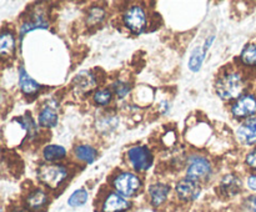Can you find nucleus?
I'll return each instance as SVG.
<instances>
[{
    "instance_id": "14",
    "label": "nucleus",
    "mask_w": 256,
    "mask_h": 212,
    "mask_svg": "<svg viewBox=\"0 0 256 212\" xmlns=\"http://www.w3.org/2000/svg\"><path fill=\"white\" fill-rule=\"evenodd\" d=\"M48 201V197L45 195L44 191L42 190H35L32 194L28 196L26 199V205L29 209L32 210H40Z\"/></svg>"
},
{
    "instance_id": "16",
    "label": "nucleus",
    "mask_w": 256,
    "mask_h": 212,
    "mask_svg": "<svg viewBox=\"0 0 256 212\" xmlns=\"http://www.w3.org/2000/svg\"><path fill=\"white\" fill-rule=\"evenodd\" d=\"M74 152L75 156H76L78 159L82 160V161L88 162V164L94 161L95 157H96V151H95L92 146H88V145H80V146H76Z\"/></svg>"
},
{
    "instance_id": "27",
    "label": "nucleus",
    "mask_w": 256,
    "mask_h": 212,
    "mask_svg": "<svg viewBox=\"0 0 256 212\" xmlns=\"http://www.w3.org/2000/svg\"><path fill=\"white\" fill-rule=\"evenodd\" d=\"M19 122H22V126L28 130V132H29L30 136H32V135L35 134V126H34V122H32V119H29V117H22V120H19Z\"/></svg>"
},
{
    "instance_id": "21",
    "label": "nucleus",
    "mask_w": 256,
    "mask_h": 212,
    "mask_svg": "<svg viewBox=\"0 0 256 212\" xmlns=\"http://www.w3.org/2000/svg\"><path fill=\"white\" fill-rule=\"evenodd\" d=\"M88 200V192L85 190H76L72 196L69 197V205L72 207H79L84 205Z\"/></svg>"
},
{
    "instance_id": "4",
    "label": "nucleus",
    "mask_w": 256,
    "mask_h": 212,
    "mask_svg": "<svg viewBox=\"0 0 256 212\" xmlns=\"http://www.w3.org/2000/svg\"><path fill=\"white\" fill-rule=\"evenodd\" d=\"M212 174V165L205 157L192 156L188 166V177L189 179L199 181V180H206Z\"/></svg>"
},
{
    "instance_id": "7",
    "label": "nucleus",
    "mask_w": 256,
    "mask_h": 212,
    "mask_svg": "<svg viewBox=\"0 0 256 212\" xmlns=\"http://www.w3.org/2000/svg\"><path fill=\"white\" fill-rule=\"evenodd\" d=\"M176 192L178 196L184 201H194L202 192V187H200L199 182L188 177V179L178 182Z\"/></svg>"
},
{
    "instance_id": "20",
    "label": "nucleus",
    "mask_w": 256,
    "mask_h": 212,
    "mask_svg": "<svg viewBox=\"0 0 256 212\" xmlns=\"http://www.w3.org/2000/svg\"><path fill=\"white\" fill-rule=\"evenodd\" d=\"M242 60L249 66H256V44L248 45L242 52Z\"/></svg>"
},
{
    "instance_id": "26",
    "label": "nucleus",
    "mask_w": 256,
    "mask_h": 212,
    "mask_svg": "<svg viewBox=\"0 0 256 212\" xmlns=\"http://www.w3.org/2000/svg\"><path fill=\"white\" fill-rule=\"evenodd\" d=\"M114 90H115V92H116L118 96H119V97H124L125 95H126L128 92H129L130 87L128 86L126 84H124V82L118 81V82H115V84H114Z\"/></svg>"
},
{
    "instance_id": "23",
    "label": "nucleus",
    "mask_w": 256,
    "mask_h": 212,
    "mask_svg": "<svg viewBox=\"0 0 256 212\" xmlns=\"http://www.w3.org/2000/svg\"><path fill=\"white\" fill-rule=\"evenodd\" d=\"M94 100H95V102H96V104H99V105L109 104L110 100H112V92H110L109 90H106V89L99 90V91L95 92Z\"/></svg>"
},
{
    "instance_id": "9",
    "label": "nucleus",
    "mask_w": 256,
    "mask_h": 212,
    "mask_svg": "<svg viewBox=\"0 0 256 212\" xmlns=\"http://www.w3.org/2000/svg\"><path fill=\"white\" fill-rule=\"evenodd\" d=\"M236 135L242 144L248 146L256 144V117H249L245 120L238 129Z\"/></svg>"
},
{
    "instance_id": "11",
    "label": "nucleus",
    "mask_w": 256,
    "mask_h": 212,
    "mask_svg": "<svg viewBox=\"0 0 256 212\" xmlns=\"http://www.w3.org/2000/svg\"><path fill=\"white\" fill-rule=\"evenodd\" d=\"M220 189H222V194H225L226 196H235L242 190V181L235 175H228L222 179Z\"/></svg>"
},
{
    "instance_id": "19",
    "label": "nucleus",
    "mask_w": 256,
    "mask_h": 212,
    "mask_svg": "<svg viewBox=\"0 0 256 212\" xmlns=\"http://www.w3.org/2000/svg\"><path fill=\"white\" fill-rule=\"evenodd\" d=\"M208 45H209V41L206 42V45L204 46V49H198L192 55V57H190L189 66L192 71H198V70L202 67V60H204V56H205V52H206L208 47H209Z\"/></svg>"
},
{
    "instance_id": "13",
    "label": "nucleus",
    "mask_w": 256,
    "mask_h": 212,
    "mask_svg": "<svg viewBox=\"0 0 256 212\" xmlns=\"http://www.w3.org/2000/svg\"><path fill=\"white\" fill-rule=\"evenodd\" d=\"M19 85H20V89H22L25 94H29V95L35 94L40 87L39 84L28 75V72L25 71L24 67H20L19 70Z\"/></svg>"
},
{
    "instance_id": "29",
    "label": "nucleus",
    "mask_w": 256,
    "mask_h": 212,
    "mask_svg": "<svg viewBox=\"0 0 256 212\" xmlns=\"http://www.w3.org/2000/svg\"><path fill=\"white\" fill-rule=\"evenodd\" d=\"M248 186H249V189H252V191H256V175H252V176L248 179Z\"/></svg>"
},
{
    "instance_id": "3",
    "label": "nucleus",
    "mask_w": 256,
    "mask_h": 212,
    "mask_svg": "<svg viewBox=\"0 0 256 212\" xmlns=\"http://www.w3.org/2000/svg\"><path fill=\"white\" fill-rule=\"evenodd\" d=\"M140 180L138 176L130 172H122V174L118 175L114 180V187L122 196H132L138 192L140 189Z\"/></svg>"
},
{
    "instance_id": "2",
    "label": "nucleus",
    "mask_w": 256,
    "mask_h": 212,
    "mask_svg": "<svg viewBox=\"0 0 256 212\" xmlns=\"http://www.w3.org/2000/svg\"><path fill=\"white\" fill-rule=\"evenodd\" d=\"M66 169L62 165H44L40 167L38 176L44 185L50 189H56L66 179Z\"/></svg>"
},
{
    "instance_id": "28",
    "label": "nucleus",
    "mask_w": 256,
    "mask_h": 212,
    "mask_svg": "<svg viewBox=\"0 0 256 212\" xmlns=\"http://www.w3.org/2000/svg\"><path fill=\"white\" fill-rule=\"evenodd\" d=\"M246 164L256 171V149L252 150V151L246 156Z\"/></svg>"
},
{
    "instance_id": "1",
    "label": "nucleus",
    "mask_w": 256,
    "mask_h": 212,
    "mask_svg": "<svg viewBox=\"0 0 256 212\" xmlns=\"http://www.w3.org/2000/svg\"><path fill=\"white\" fill-rule=\"evenodd\" d=\"M244 89V81L242 75L230 72L220 77L216 84V92L222 99L232 100L239 96Z\"/></svg>"
},
{
    "instance_id": "5",
    "label": "nucleus",
    "mask_w": 256,
    "mask_h": 212,
    "mask_svg": "<svg viewBox=\"0 0 256 212\" xmlns=\"http://www.w3.org/2000/svg\"><path fill=\"white\" fill-rule=\"evenodd\" d=\"M128 157H129L130 164L138 171H145V170L150 169V166H152V154L145 146L132 147L128 152Z\"/></svg>"
},
{
    "instance_id": "17",
    "label": "nucleus",
    "mask_w": 256,
    "mask_h": 212,
    "mask_svg": "<svg viewBox=\"0 0 256 212\" xmlns=\"http://www.w3.org/2000/svg\"><path fill=\"white\" fill-rule=\"evenodd\" d=\"M39 122L44 127H54L58 122V115L52 107H45L39 116Z\"/></svg>"
},
{
    "instance_id": "12",
    "label": "nucleus",
    "mask_w": 256,
    "mask_h": 212,
    "mask_svg": "<svg viewBox=\"0 0 256 212\" xmlns=\"http://www.w3.org/2000/svg\"><path fill=\"white\" fill-rule=\"evenodd\" d=\"M170 192V187L168 185L164 184H155L152 186H150L149 189V195L150 199H152V202L154 206H159L162 202L166 200L168 195Z\"/></svg>"
},
{
    "instance_id": "22",
    "label": "nucleus",
    "mask_w": 256,
    "mask_h": 212,
    "mask_svg": "<svg viewBox=\"0 0 256 212\" xmlns=\"http://www.w3.org/2000/svg\"><path fill=\"white\" fill-rule=\"evenodd\" d=\"M46 21H44V20L42 19V17H36L35 20H32V22H25L24 25L22 26V31H20V34L24 35L26 34L28 31H32V30L34 29H39V27H46Z\"/></svg>"
},
{
    "instance_id": "15",
    "label": "nucleus",
    "mask_w": 256,
    "mask_h": 212,
    "mask_svg": "<svg viewBox=\"0 0 256 212\" xmlns=\"http://www.w3.org/2000/svg\"><path fill=\"white\" fill-rule=\"evenodd\" d=\"M15 39L12 32H2L0 37V52L2 56H9L14 52Z\"/></svg>"
},
{
    "instance_id": "10",
    "label": "nucleus",
    "mask_w": 256,
    "mask_h": 212,
    "mask_svg": "<svg viewBox=\"0 0 256 212\" xmlns=\"http://www.w3.org/2000/svg\"><path fill=\"white\" fill-rule=\"evenodd\" d=\"M130 207L129 202L120 194H109L102 202V212H124Z\"/></svg>"
},
{
    "instance_id": "24",
    "label": "nucleus",
    "mask_w": 256,
    "mask_h": 212,
    "mask_svg": "<svg viewBox=\"0 0 256 212\" xmlns=\"http://www.w3.org/2000/svg\"><path fill=\"white\" fill-rule=\"evenodd\" d=\"M85 72H82V74H80L79 76L76 77V81H79V87L82 90H85V89H90V87L94 86V79H92V75H89L86 72V76H84Z\"/></svg>"
},
{
    "instance_id": "6",
    "label": "nucleus",
    "mask_w": 256,
    "mask_h": 212,
    "mask_svg": "<svg viewBox=\"0 0 256 212\" xmlns=\"http://www.w3.org/2000/svg\"><path fill=\"white\" fill-rule=\"evenodd\" d=\"M124 21L128 29H130L135 34H140L146 25V15H145L142 7L135 5L125 12Z\"/></svg>"
},
{
    "instance_id": "25",
    "label": "nucleus",
    "mask_w": 256,
    "mask_h": 212,
    "mask_svg": "<svg viewBox=\"0 0 256 212\" xmlns=\"http://www.w3.org/2000/svg\"><path fill=\"white\" fill-rule=\"evenodd\" d=\"M242 211L244 212H256V195L250 196L245 200L242 205Z\"/></svg>"
},
{
    "instance_id": "30",
    "label": "nucleus",
    "mask_w": 256,
    "mask_h": 212,
    "mask_svg": "<svg viewBox=\"0 0 256 212\" xmlns=\"http://www.w3.org/2000/svg\"><path fill=\"white\" fill-rule=\"evenodd\" d=\"M12 212H22V210H15V211H12Z\"/></svg>"
},
{
    "instance_id": "18",
    "label": "nucleus",
    "mask_w": 256,
    "mask_h": 212,
    "mask_svg": "<svg viewBox=\"0 0 256 212\" xmlns=\"http://www.w3.org/2000/svg\"><path fill=\"white\" fill-rule=\"evenodd\" d=\"M66 151L62 146L59 145H49L44 149V157L48 161H56V160L62 159Z\"/></svg>"
},
{
    "instance_id": "8",
    "label": "nucleus",
    "mask_w": 256,
    "mask_h": 212,
    "mask_svg": "<svg viewBox=\"0 0 256 212\" xmlns=\"http://www.w3.org/2000/svg\"><path fill=\"white\" fill-rule=\"evenodd\" d=\"M235 117H249L256 112V99L252 95H245L240 97L232 107Z\"/></svg>"
}]
</instances>
